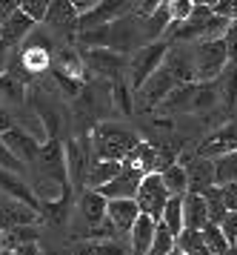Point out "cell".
Instances as JSON below:
<instances>
[{
    "label": "cell",
    "instance_id": "obj_1",
    "mask_svg": "<svg viewBox=\"0 0 237 255\" xmlns=\"http://www.w3.org/2000/svg\"><path fill=\"white\" fill-rule=\"evenodd\" d=\"M137 37H143L140 20L132 17V14H126V17L112 20L106 26H94V29L78 32L75 43H78V49H112L117 55H126L129 49L135 46Z\"/></svg>",
    "mask_w": 237,
    "mask_h": 255
},
{
    "label": "cell",
    "instance_id": "obj_2",
    "mask_svg": "<svg viewBox=\"0 0 237 255\" xmlns=\"http://www.w3.org/2000/svg\"><path fill=\"white\" fill-rule=\"evenodd\" d=\"M137 143H140V135L132 127L117 124V121H100L91 129L89 149H91L94 161H117L120 163Z\"/></svg>",
    "mask_w": 237,
    "mask_h": 255
},
{
    "label": "cell",
    "instance_id": "obj_3",
    "mask_svg": "<svg viewBox=\"0 0 237 255\" xmlns=\"http://www.w3.org/2000/svg\"><path fill=\"white\" fill-rule=\"evenodd\" d=\"M169 29L177 43H200V40H215V37L223 35L226 20H220L209 6H194L192 14L183 23L169 26Z\"/></svg>",
    "mask_w": 237,
    "mask_h": 255
},
{
    "label": "cell",
    "instance_id": "obj_4",
    "mask_svg": "<svg viewBox=\"0 0 237 255\" xmlns=\"http://www.w3.org/2000/svg\"><path fill=\"white\" fill-rule=\"evenodd\" d=\"M226 66H229V58H226V46H223L220 37H215V40H200V43L192 46L194 83H215Z\"/></svg>",
    "mask_w": 237,
    "mask_h": 255
},
{
    "label": "cell",
    "instance_id": "obj_5",
    "mask_svg": "<svg viewBox=\"0 0 237 255\" xmlns=\"http://www.w3.org/2000/svg\"><path fill=\"white\" fill-rule=\"evenodd\" d=\"M166 52H169V40H152V43H143V46L135 49L132 60H126V66H129V81L126 83H129L132 92H137L163 66Z\"/></svg>",
    "mask_w": 237,
    "mask_h": 255
},
{
    "label": "cell",
    "instance_id": "obj_6",
    "mask_svg": "<svg viewBox=\"0 0 237 255\" xmlns=\"http://www.w3.org/2000/svg\"><path fill=\"white\" fill-rule=\"evenodd\" d=\"M86 72L106 78V81H120L126 72V55H117L112 49H78Z\"/></svg>",
    "mask_w": 237,
    "mask_h": 255
},
{
    "label": "cell",
    "instance_id": "obj_7",
    "mask_svg": "<svg viewBox=\"0 0 237 255\" xmlns=\"http://www.w3.org/2000/svg\"><path fill=\"white\" fill-rule=\"evenodd\" d=\"M63 158H66V181L69 189H83L86 175L91 163V149L86 138H72L63 143Z\"/></svg>",
    "mask_w": 237,
    "mask_h": 255
},
{
    "label": "cell",
    "instance_id": "obj_8",
    "mask_svg": "<svg viewBox=\"0 0 237 255\" xmlns=\"http://www.w3.org/2000/svg\"><path fill=\"white\" fill-rule=\"evenodd\" d=\"M166 201H169V192H166V186L160 181V175L158 172L143 175V181H140V186L135 192V204L140 209V215H149L152 221H160V212L166 207Z\"/></svg>",
    "mask_w": 237,
    "mask_h": 255
},
{
    "label": "cell",
    "instance_id": "obj_9",
    "mask_svg": "<svg viewBox=\"0 0 237 255\" xmlns=\"http://www.w3.org/2000/svg\"><path fill=\"white\" fill-rule=\"evenodd\" d=\"M174 86H180V83L171 78V72L166 69V66H160V69L137 89L135 106H140L143 112H155V109H160V104L166 101V95H169Z\"/></svg>",
    "mask_w": 237,
    "mask_h": 255
},
{
    "label": "cell",
    "instance_id": "obj_10",
    "mask_svg": "<svg viewBox=\"0 0 237 255\" xmlns=\"http://www.w3.org/2000/svg\"><path fill=\"white\" fill-rule=\"evenodd\" d=\"M34 166L43 181H52V184L69 186L66 181V158H63V143L60 140H46L37 149V158H34Z\"/></svg>",
    "mask_w": 237,
    "mask_h": 255
},
{
    "label": "cell",
    "instance_id": "obj_11",
    "mask_svg": "<svg viewBox=\"0 0 237 255\" xmlns=\"http://www.w3.org/2000/svg\"><path fill=\"white\" fill-rule=\"evenodd\" d=\"M232 152H237V118H229L217 129H212V135L197 146L194 155L215 161L220 155H232Z\"/></svg>",
    "mask_w": 237,
    "mask_h": 255
},
{
    "label": "cell",
    "instance_id": "obj_12",
    "mask_svg": "<svg viewBox=\"0 0 237 255\" xmlns=\"http://www.w3.org/2000/svg\"><path fill=\"white\" fill-rule=\"evenodd\" d=\"M129 6H132V0H100L91 12L78 17V32H86V29H94V26H106V23H112V20H120V17L129 14Z\"/></svg>",
    "mask_w": 237,
    "mask_h": 255
},
{
    "label": "cell",
    "instance_id": "obj_13",
    "mask_svg": "<svg viewBox=\"0 0 237 255\" xmlns=\"http://www.w3.org/2000/svg\"><path fill=\"white\" fill-rule=\"evenodd\" d=\"M0 140H3V146L17 158V161L26 166V163H34V158H37V149H40V140L34 138L29 129H23V127H14L6 129L3 135H0Z\"/></svg>",
    "mask_w": 237,
    "mask_h": 255
},
{
    "label": "cell",
    "instance_id": "obj_14",
    "mask_svg": "<svg viewBox=\"0 0 237 255\" xmlns=\"http://www.w3.org/2000/svg\"><path fill=\"white\" fill-rule=\"evenodd\" d=\"M183 169H186V192H194V195H203L209 186H215V161L209 158H183Z\"/></svg>",
    "mask_w": 237,
    "mask_h": 255
},
{
    "label": "cell",
    "instance_id": "obj_15",
    "mask_svg": "<svg viewBox=\"0 0 237 255\" xmlns=\"http://www.w3.org/2000/svg\"><path fill=\"white\" fill-rule=\"evenodd\" d=\"M43 23H49L52 29H57L63 37L75 40L78 37V12L72 9L69 0H52V6L46 9Z\"/></svg>",
    "mask_w": 237,
    "mask_h": 255
},
{
    "label": "cell",
    "instance_id": "obj_16",
    "mask_svg": "<svg viewBox=\"0 0 237 255\" xmlns=\"http://www.w3.org/2000/svg\"><path fill=\"white\" fill-rule=\"evenodd\" d=\"M137 215H140V209H137L135 198H112V201H106V221L117 230V235H129Z\"/></svg>",
    "mask_w": 237,
    "mask_h": 255
},
{
    "label": "cell",
    "instance_id": "obj_17",
    "mask_svg": "<svg viewBox=\"0 0 237 255\" xmlns=\"http://www.w3.org/2000/svg\"><path fill=\"white\" fill-rule=\"evenodd\" d=\"M143 181V175L137 172V169H120V175H114L109 184H103L97 192H100L106 201H112V198H135L137 186Z\"/></svg>",
    "mask_w": 237,
    "mask_h": 255
},
{
    "label": "cell",
    "instance_id": "obj_18",
    "mask_svg": "<svg viewBox=\"0 0 237 255\" xmlns=\"http://www.w3.org/2000/svg\"><path fill=\"white\" fill-rule=\"evenodd\" d=\"M37 224H40V215L34 209L23 207L17 201L0 204V230L3 232L11 230V227H37Z\"/></svg>",
    "mask_w": 237,
    "mask_h": 255
},
{
    "label": "cell",
    "instance_id": "obj_19",
    "mask_svg": "<svg viewBox=\"0 0 237 255\" xmlns=\"http://www.w3.org/2000/svg\"><path fill=\"white\" fill-rule=\"evenodd\" d=\"M78 212H80V218L89 224V230L91 227H97L100 221H106V198L97 192V189H83L78 198ZM86 238V235H83Z\"/></svg>",
    "mask_w": 237,
    "mask_h": 255
},
{
    "label": "cell",
    "instance_id": "obj_20",
    "mask_svg": "<svg viewBox=\"0 0 237 255\" xmlns=\"http://www.w3.org/2000/svg\"><path fill=\"white\" fill-rule=\"evenodd\" d=\"M155 230H158V221H152L149 215H137V221L132 224V230H129V253L132 255H149Z\"/></svg>",
    "mask_w": 237,
    "mask_h": 255
},
{
    "label": "cell",
    "instance_id": "obj_21",
    "mask_svg": "<svg viewBox=\"0 0 237 255\" xmlns=\"http://www.w3.org/2000/svg\"><path fill=\"white\" fill-rule=\"evenodd\" d=\"M34 26H37V23H34L32 17H29V14H23L20 9H17L6 23L0 26V43H3L6 49L17 46L23 37H29V32H32Z\"/></svg>",
    "mask_w": 237,
    "mask_h": 255
},
{
    "label": "cell",
    "instance_id": "obj_22",
    "mask_svg": "<svg viewBox=\"0 0 237 255\" xmlns=\"http://www.w3.org/2000/svg\"><path fill=\"white\" fill-rule=\"evenodd\" d=\"M209 224V212H206V198L186 192L183 195V230L200 232Z\"/></svg>",
    "mask_w": 237,
    "mask_h": 255
},
{
    "label": "cell",
    "instance_id": "obj_23",
    "mask_svg": "<svg viewBox=\"0 0 237 255\" xmlns=\"http://www.w3.org/2000/svg\"><path fill=\"white\" fill-rule=\"evenodd\" d=\"M217 106H220V89H217V83H197L189 112H194V115H212Z\"/></svg>",
    "mask_w": 237,
    "mask_h": 255
},
{
    "label": "cell",
    "instance_id": "obj_24",
    "mask_svg": "<svg viewBox=\"0 0 237 255\" xmlns=\"http://www.w3.org/2000/svg\"><path fill=\"white\" fill-rule=\"evenodd\" d=\"M163 230L169 232L171 238H177L183 232V195H169L166 207L160 212V221H158Z\"/></svg>",
    "mask_w": 237,
    "mask_h": 255
},
{
    "label": "cell",
    "instance_id": "obj_25",
    "mask_svg": "<svg viewBox=\"0 0 237 255\" xmlns=\"http://www.w3.org/2000/svg\"><path fill=\"white\" fill-rule=\"evenodd\" d=\"M0 104L3 106H23L26 104V83L9 72H0Z\"/></svg>",
    "mask_w": 237,
    "mask_h": 255
},
{
    "label": "cell",
    "instance_id": "obj_26",
    "mask_svg": "<svg viewBox=\"0 0 237 255\" xmlns=\"http://www.w3.org/2000/svg\"><path fill=\"white\" fill-rule=\"evenodd\" d=\"M120 169H123V163H117V161H94V158H91L86 184H89V189H100L103 184L112 181L114 175H120Z\"/></svg>",
    "mask_w": 237,
    "mask_h": 255
},
{
    "label": "cell",
    "instance_id": "obj_27",
    "mask_svg": "<svg viewBox=\"0 0 237 255\" xmlns=\"http://www.w3.org/2000/svg\"><path fill=\"white\" fill-rule=\"evenodd\" d=\"M194 89H197V83H180V86H174L166 95V101L160 104V109H166V112H189L192 109Z\"/></svg>",
    "mask_w": 237,
    "mask_h": 255
},
{
    "label": "cell",
    "instance_id": "obj_28",
    "mask_svg": "<svg viewBox=\"0 0 237 255\" xmlns=\"http://www.w3.org/2000/svg\"><path fill=\"white\" fill-rule=\"evenodd\" d=\"M203 198H206L209 224L220 227V224H223V218L229 215V209H226V195H223V189H220V186H209V189L203 192Z\"/></svg>",
    "mask_w": 237,
    "mask_h": 255
},
{
    "label": "cell",
    "instance_id": "obj_29",
    "mask_svg": "<svg viewBox=\"0 0 237 255\" xmlns=\"http://www.w3.org/2000/svg\"><path fill=\"white\" fill-rule=\"evenodd\" d=\"M158 175H160V181H163L169 195H186V169H183V163L174 161L169 166H163Z\"/></svg>",
    "mask_w": 237,
    "mask_h": 255
},
{
    "label": "cell",
    "instance_id": "obj_30",
    "mask_svg": "<svg viewBox=\"0 0 237 255\" xmlns=\"http://www.w3.org/2000/svg\"><path fill=\"white\" fill-rule=\"evenodd\" d=\"M220 106H237V63H229L220 72Z\"/></svg>",
    "mask_w": 237,
    "mask_h": 255
},
{
    "label": "cell",
    "instance_id": "obj_31",
    "mask_svg": "<svg viewBox=\"0 0 237 255\" xmlns=\"http://www.w3.org/2000/svg\"><path fill=\"white\" fill-rule=\"evenodd\" d=\"M237 181V152L215 158V186H229Z\"/></svg>",
    "mask_w": 237,
    "mask_h": 255
},
{
    "label": "cell",
    "instance_id": "obj_32",
    "mask_svg": "<svg viewBox=\"0 0 237 255\" xmlns=\"http://www.w3.org/2000/svg\"><path fill=\"white\" fill-rule=\"evenodd\" d=\"M200 238H203V247L212 255H226V250L232 247L226 241V235L220 232V227H215V224H206L203 230H200Z\"/></svg>",
    "mask_w": 237,
    "mask_h": 255
},
{
    "label": "cell",
    "instance_id": "obj_33",
    "mask_svg": "<svg viewBox=\"0 0 237 255\" xmlns=\"http://www.w3.org/2000/svg\"><path fill=\"white\" fill-rule=\"evenodd\" d=\"M112 104L123 115H132L135 112V98H132V89H129V83L123 78L120 81H112Z\"/></svg>",
    "mask_w": 237,
    "mask_h": 255
},
{
    "label": "cell",
    "instance_id": "obj_34",
    "mask_svg": "<svg viewBox=\"0 0 237 255\" xmlns=\"http://www.w3.org/2000/svg\"><path fill=\"white\" fill-rule=\"evenodd\" d=\"M37 241V227H11V230L3 232V247L6 250H14L20 244H32Z\"/></svg>",
    "mask_w": 237,
    "mask_h": 255
},
{
    "label": "cell",
    "instance_id": "obj_35",
    "mask_svg": "<svg viewBox=\"0 0 237 255\" xmlns=\"http://www.w3.org/2000/svg\"><path fill=\"white\" fill-rule=\"evenodd\" d=\"M89 247L94 255H132L129 253V244H123L120 238H112V241H89Z\"/></svg>",
    "mask_w": 237,
    "mask_h": 255
},
{
    "label": "cell",
    "instance_id": "obj_36",
    "mask_svg": "<svg viewBox=\"0 0 237 255\" xmlns=\"http://www.w3.org/2000/svg\"><path fill=\"white\" fill-rule=\"evenodd\" d=\"M171 250H174V238L158 224L155 238H152V247H149V255H169Z\"/></svg>",
    "mask_w": 237,
    "mask_h": 255
},
{
    "label": "cell",
    "instance_id": "obj_37",
    "mask_svg": "<svg viewBox=\"0 0 237 255\" xmlns=\"http://www.w3.org/2000/svg\"><path fill=\"white\" fill-rule=\"evenodd\" d=\"M166 6H169V17H171V26L183 23L189 14H192L194 3L192 0H166Z\"/></svg>",
    "mask_w": 237,
    "mask_h": 255
},
{
    "label": "cell",
    "instance_id": "obj_38",
    "mask_svg": "<svg viewBox=\"0 0 237 255\" xmlns=\"http://www.w3.org/2000/svg\"><path fill=\"white\" fill-rule=\"evenodd\" d=\"M49 6H52V0H23V3H20V12L29 14L34 23H43L46 9H49Z\"/></svg>",
    "mask_w": 237,
    "mask_h": 255
},
{
    "label": "cell",
    "instance_id": "obj_39",
    "mask_svg": "<svg viewBox=\"0 0 237 255\" xmlns=\"http://www.w3.org/2000/svg\"><path fill=\"white\" fill-rule=\"evenodd\" d=\"M220 40H223V46H226V58H229V63H237V20L226 23V29H223Z\"/></svg>",
    "mask_w": 237,
    "mask_h": 255
},
{
    "label": "cell",
    "instance_id": "obj_40",
    "mask_svg": "<svg viewBox=\"0 0 237 255\" xmlns=\"http://www.w3.org/2000/svg\"><path fill=\"white\" fill-rule=\"evenodd\" d=\"M212 12H215L220 20L232 23V20H237V0H217L215 6H212Z\"/></svg>",
    "mask_w": 237,
    "mask_h": 255
},
{
    "label": "cell",
    "instance_id": "obj_41",
    "mask_svg": "<svg viewBox=\"0 0 237 255\" xmlns=\"http://www.w3.org/2000/svg\"><path fill=\"white\" fill-rule=\"evenodd\" d=\"M0 169H6V172H14V175H20L23 169H26V166H23V163L17 161V158H14V155H11L6 146H3V140H0Z\"/></svg>",
    "mask_w": 237,
    "mask_h": 255
},
{
    "label": "cell",
    "instance_id": "obj_42",
    "mask_svg": "<svg viewBox=\"0 0 237 255\" xmlns=\"http://www.w3.org/2000/svg\"><path fill=\"white\" fill-rule=\"evenodd\" d=\"M220 232L226 235L229 244L237 241V212H229L226 218H223V224H220Z\"/></svg>",
    "mask_w": 237,
    "mask_h": 255
},
{
    "label": "cell",
    "instance_id": "obj_43",
    "mask_svg": "<svg viewBox=\"0 0 237 255\" xmlns=\"http://www.w3.org/2000/svg\"><path fill=\"white\" fill-rule=\"evenodd\" d=\"M11 255H46V253H43V247H40L37 241H32V244H20V247H14Z\"/></svg>",
    "mask_w": 237,
    "mask_h": 255
},
{
    "label": "cell",
    "instance_id": "obj_44",
    "mask_svg": "<svg viewBox=\"0 0 237 255\" xmlns=\"http://www.w3.org/2000/svg\"><path fill=\"white\" fill-rule=\"evenodd\" d=\"M17 9H20L17 3H11V0H0V26L6 23V20H9V17L17 12Z\"/></svg>",
    "mask_w": 237,
    "mask_h": 255
},
{
    "label": "cell",
    "instance_id": "obj_45",
    "mask_svg": "<svg viewBox=\"0 0 237 255\" xmlns=\"http://www.w3.org/2000/svg\"><path fill=\"white\" fill-rule=\"evenodd\" d=\"M69 3H72V9H75V12H78V17H80V14L91 12V9H94L100 0H69Z\"/></svg>",
    "mask_w": 237,
    "mask_h": 255
},
{
    "label": "cell",
    "instance_id": "obj_46",
    "mask_svg": "<svg viewBox=\"0 0 237 255\" xmlns=\"http://www.w3.org/2000/svg\"><path fill=\"white\" fill-rule=\"evenodd\" d=\"M11 127H14V121H11L9 109H6V106L0 104V135H3V132H6V129H11Z\"/></svg>",
    "mask_w": 237,
    "mask_h": 255
},
{
    "label": "cell",
    "instance_id": "obj_47",
    "mask_svg": "<svg viewBox=\"0 0 237 255\" xmlns=\"http://www.w3.org/2000/svg\"><path fill=\"white\" fill-rule=\"evenodd\" d=\"M163 3H166V0H140V17H143V14H152L158 6H163Z\"/></svg>",
    "mask_w": 237,
    "mask_h": 255
},
{
    "label": "cell",
    "instance_id": "obj_48",
    "mask_svg": "<svg viewBox=\"0 0 237 255\" xmlns=\"http://www.w3.org/2000/svg\"><path fill=\"white\" fill-rule=\"evenodd\" d=\"M223 189H226L232 198H237V181H235V184H229V186H223Z\"/></svg>",
    "mask_w": 237,
    "mask_h": 255
},
{
    "label": "cell",
    "instance_id": "obj_49",
    "mask_svg": "<svg viewBox=\"0 0 237 255\" xmlns=\"http://www.w3.org/2000/svg\"><path fill=\"white\" fill-rule=\"evenodd\" d=\"M169 255H186V253H183V250H177V247H174V250H171Z\"/></svg>",
    "mask_w": 237,
    "mask_h": 255
},
{
    "label": "cell",
    "instance_id": "obj_50",
    "mask_svg": "<svg viewBox=\"0 0 237 255\" xmlns=\"http://www.w3.org/2000/svg\"><path fill=\"white\" fill-rule=\"evenodd\" d=\"M226 255H237V247H229V250H226Z\"/></svg>",
    "mask_w": 237,
    "mask_h": 255
},
{
    "label": "cell",
    "instance_id": "obj_51",
    "mask_svg": "<svg viewBox=\"0 0 237 255\" xmlns=\"http://www.w3.org/2000/svg\"><path fill=\"white\" fill-rule=\"evenodd\" d=\"M0 255H11V250H6V247H0Z\"/></svg>",
    "mask_w": 237,
    "mask_h": 255
},
{
    "label": "cell",
    "instance_id": "obj_52",
    "mask_svg": "<svg viewBox=\"0 0 237 255\" xmlns=\"http://www.w3.org/2000/svg\"><path fill=\"white\" fill-rule=\"evenodd\" d=\"M0 247H3V230H0Z\"/></svg>",
    "mask_w": 237,
    "mask_h": 255
},
{
    "label": "cell",
    "instance_id": "obj_53",
    "mask_svg": "<svg viewBox=\"0 0 237 255\" xmlns=\"http://www.w3.org/2000/svg\"><path fill=\"white\" fill-rule=\"evenodd\" d=\"M11 3H17V6H20V3H23V0H11Z\"/></svg>",
    "mask_w": 237,
    "mask_h": 255
},
{
    "label": "cell",
    "instance_id": "obj_54",
    "mask_svg": "<svg viewBox=\"0 0 237 255\" xmlns=\"http://www.w3.org/2000/svg\"><path fill=\"white\" fill-rule=\"evenodd\" d=\"M232 247H237V241H235V244H232Z\"/></svg>",
    "mask_w": 237,
    "mask_h": 255
}]
</instances>
